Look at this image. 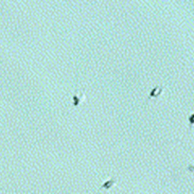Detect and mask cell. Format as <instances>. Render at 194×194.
<instances>
[{"mask_svg": "<svg viewBox=\"0 0 194 194\" xmlns=\"http://www.w3.org/2000/svg\"><path fill=\"white\" fill-rule=\"evenodd\" d=\"M189 122H190V124H189V127H190V129L193 127L194 126V114H192L189 117Z\"/></svg>", "mask_w": 194, "mask_h": 194, "instance_id": "7a4b0ae2", "label": "cell"}, {"mask_svg": "<svg viewBox=\"0 0 194 194\" xmlns=\"http://www.w3.org/2000/svg\"><path fill=\"white\" fill-rule=\"evenodd\" d=\"M162 90H163L162 86H156L154 89L151 91L150 97H151V98H154V97H155V98H156V97H159L161 95V92H162Z\"/></svg>", "mask_w": 194, "mask_h": 194, "instance_id": "6da1fadb", "label": "cell"}]
</instances>
